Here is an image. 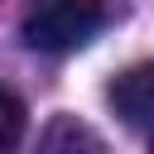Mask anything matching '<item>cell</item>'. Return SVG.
Masks as SVG:
<instances>
[{
	"instance_id": "cell-1",
	"label": "cell",
	"mask_w": 154,
	"mask_h": 154,
	"mask_svg": "<svg viewBox=\"0 0 154 154\" xmlns=\"http://www.w3.org/2000/svg\"><path fill=\"white\" fill-rule=\"evenodd\" d=\"M101 0H43L24 19L19 38L34 53H72L101 29Z\"/></svg>"
},
{
	"instance_id": "cell-2",
	"label": "cell",
	"mask_w": 154,
	"mask_h": 154,
	"mask_svg": "<svg viewBox=\"0 0 154 154\" xmlns=\"http://www.w3.org/2000/svg\"><path fill=\"white\" fill-rule=\"evenodd\" d=\"M106 101L116 106V116H120L125 125H149V120H154V63L125 67V72L106 87Z\"/></svg>"
},
{
	"instance_id": "cell-3",
	"label": "cell",
	"mask_w": 154,
	"mask_h": 154,
	"mask_svg": "<svg viewBox=\"0 0 154 154\" xmlns=\"http://www.w3.org/2000/svg\"><path fill=\"white\" fill-rule=\"evenodd\" d=\"M34 154H106V140L82 120V116H53L34 144Z\"/></svg>"
},
{
	"instance_id": "cell-4",
	"label": "cell",
	"mask_w": 154,
	"mask_h": 154,
	"mask_svg": "<svg viewBox=\"0 0 154 154\" xmlns=\"http://www.w3.org/2000/svg\"><path fill=\"white\" fill-rule=\"evenodd\" d=\"M19 140H24V101L10 87H0V154H14Z\"/></svg>"
},
{
	"instance_id": "cell-5",
	"label": "cell",
	"mask_w": 154,
	"mask_h": 154,
	"mask_svg": "<svg viewBox=\"0 0 154 154\" xmlns=\"http://www.w3.org/2000/svg\"><path fill=\"white\" fill-rule=\"evenodd\" d=\"M149 154H154V144H149Z\"/></svg>"
}]
</instances>
